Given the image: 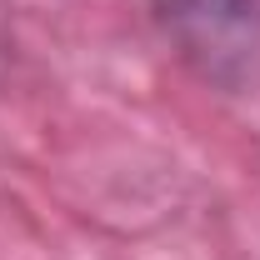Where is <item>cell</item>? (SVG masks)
Returning <instances> with one entry per match:
<instances>
[{
	"instance_id": "1",
	"label": "cell",
	"mask_w": 260,
	"mask_h": 260,
	"mask_svg": "<svg viewBox=\"0 0 260 260\" xmlns=\"http://www.w3.org/2000/svg\"><path fill=\"white\" fill-rule=\"evenodd\" d=\"M170 50L200 80L245 90L260 80V0H140Z\"/></svg>"
}]
</instances>
